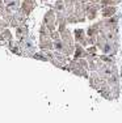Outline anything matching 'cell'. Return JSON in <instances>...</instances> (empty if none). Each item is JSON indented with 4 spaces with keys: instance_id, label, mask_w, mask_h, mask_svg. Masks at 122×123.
I'll return each mask as SVG.
<instances>
[{
    "instance_id": "7a4b0ae2",
    "label": "cell",
    "mask_w": 122,
    "mask_h": 123,
    "mask_svg": "<svg viewBox=\"0 0 122 123\" xmlns=\"http://www.w3.org/2000/svg\"><path fill=\"white\" fill-rule=\"evenodd\" d=\"M118 49H120V41H108L106 39L104 42V45L98 50H101V54H108V55H113L114 56L118 52Z\"/></svg>"
},
{
    "instance_id": "277c9868",
    "label": "cell",
    "mask_w": 122,
    "mask_h": 123,
    "mask_svg": "<svg viewBox=\"0 0 122 123\" xmlns=\"http://www.w3.org/2000/svg\"><path fill=\"white\" fill-rule=\"evenodd\" d=\"M103 5L100 3H93V1H88L87 3V11H85V14H87V20H96L98 16V12L101 11Z\"/></svg>"
},
{
    "instance_id": "5b68a950",
    "label": "cell",
    "mask_w": 122,
    "mask_h": 123,
    "mask_svg": "<svg viewBox=\"0 0 122 123\" xmlns=\"http://www.w3.org/2000/svg\"><path fill=\"white\" fill-rule=\"evenodd\" d=\"M68 58L67 55H64V54H62V52H59V51H55L54 52V55H53V58L50 59V62L54 64L55 67H58V68H64L66 66H67V63H68Z\"/></svg>"
},
{
    "instance_id": "44dd1931",
    "label": "cell",
    "mask_w": 122,
    "mask_h": 123,
    "mask_svg": "<svg viewBox=\"0 0 122 123\" xmlns=\"http://www.w3.org/2000/svg\"><path fill=\"white\" fill-rule=\"evenodd\" d=\"M50 37H51V39H53V41L60 39V33H59V30H54V31H51Z\"/></svg>"
},
{
    "instance_id": "8fae6325",
    "label": "cell",
    "mask_w": 122,
    "mask_h": 123,
    "mask_svg": "<svg viewBox=\"0 0 122 123\" xmlns=\"http://www.w3.org/2000/svg\"><path fill=\"white\" fill-rule=\"evenodd\" d=\"M117 13V5H103L101 8V17L103 18H108Z\"/></svg>"
},
{
    "instance_id": "ac0fdd59",
    "label": "cell",
    "mask_w": 122,
    "mask_h": 123,
    "mask_svg": "<svg viewBox=\"0 0 122 123\" xmlns=\"http://www.w3.org/2000/svg\"><path fill=\"white\" fill-rule=\"evenodd\" d=\"M98 59H100L101 62H104V63H116L114 60V56L113 55H108V54H101L100 56H98Z\"/></svg>"
},
{
    "instance_id": "ffe728a7",
    "label": "cell",
    "mask_w": 122,
    "mask_h": 123,
    "mask_svg": "<svg viewBox=\"0 0 122 123\" xmlns=\"http://www.w3.org/2000/svg\"><path fill=\"white\" fill-rule=\"evenodd\" d=\"M87 51H88V54H91V55H97L98 47L96 45H89L88 49H87Z\"/></svg>"
},
{
    "instance_id": "e0dca14e",
    "label": "cell",
    "mask_w": 122,
    "mask_h": 123,
    "mask_svg": "<svg viewBox=\"0 0 122 123\" xmlns=\"http://www.w3.org/2000/svg\"><path fill=\"white\" fill-rule=\"evenodd\" d=\"M55 12H66V4H64V0H57L55 4L53 5Z\"/></svg>"
},
{
    "instance_id": "7c38bea8",
    "label": "cell",
    "mask_w": 122,
    "mask_h": 123,
    "mask_svg": "<svg viewBox=\"0 0 122 123\" xmlns=\"http://www.w3.org/2000/svg\"><path fill=\"white\" fill-rule=\"evenodd\" d=\"M34 7H36V0H22L20 9L28 16V14H30V12L34 9Z\"/></svg>"
},
{
    "instance_id": "9c48e42d",
    "label": "cell",
    "mask_w": 122,
    "mask_h": 123,
    "mask_svg": "<svg viewBox=\"0 0 122 123\" xmlns=\"http://www.w3.org/2000/svg\"><path fill=\"white\" fill-rule=\"evenodd\" d=\"M88 80H89V85H91V88L95 89V90H98V88L101 86V84L105 81L100 75L97 74V71H91V75L88 76Z\"/></svg>"
},
{
    "instance_id": "d6986e66",
    "label": "cell",
    "mask_w": 122,
    "mask_h": 123,
    "mask_svg": "<svg viewBox=\"0 0 122 123\" xmlns=\"http://www.w3.org/2000/svg\"><path fill=\"white\" fill-rule=\"evenodd\" d=\"M121 0H100L101 5H118Z\"/></svg>"
},
{
    "instance_id": "4fadbf2b",
    "label": "cell",
    "mask_w": 122,
    "mask_h": 123,
    "mask_svg": "<svg viewBox=\"0 0 122 123\" xmlns=\"http://www.w3.org/2000/svg\"><path fill=\"white\" fill-rule=\"evenodd\" d=\"M88 51L84 46H81L80 43H75V51H74V58L75 59H80V58H87Z\"/></svg>"
},
{
    "instance_id": "3957f363",
    "label": "cell",
    "mask_w": 122,
    "mask_h": 123,
    "mask_svg": "<svg viewBox=\"0 0 122 123\" xmlns=\"http://www.w3.org/2000/svg\"><path fill=\"white\" fill-rule=\"evenodd\" d=\"M43 24L49 28L50 31H54L57 30V12L53 9H49L47 12L45 13V17H43Z\"/></svg>"
},
{
    "instance_id": "cb8c5ba5",
    "label": "cell",
    "mask_w": 122,
    "mask_h": 123,
    "mask_svg": "<svg viewBox=\"0 0 122 123\" xmlns=\"http://www.w3.org/2000/svg\"><path fill=\"white\" fill-rule=\"evenodd\" d=\"M42 1H47V0H42Z\"/></svg>"
},
{
    "instance_id": "ba28073f",
    "label": "cell",
    "mask_w": 122,
    "mask_h": 123,
    "mask_svg": "<svg viewBox=\"0 0 122 123\" xmlns=\"http://www.w3.org/2000/svg\"><path fill=\"white\" fill-rule=\"evenodd\" d=\"M74 38H75V42L76 43H80L81 46L87 47L88 46V36H87V31L84 29H75L74 31Z\"/></svg>"
},
{
    "instance_id": "52a82bcc",
    "label": "cell",
    "mask_w": 122,
    "mask_h": 123,
    "mask_svg": "<svg viewBox=\"0 0 122 123\" xmlns=\"http://www.w3.org/2000/svg\"><path fill=\"white\" fill-rule=\"evenodd\" d=\"M101 21V29H118V22H120V16L114 14L108 18H103ZM101 31V30H100Z\"/></svg>"
},
{
    "instance_id": "9a60e30c",
    "label": "cell",
    "mask_w": 122,
    "mask_h": 123,
    "mask_svg": "<svg viewBox=\"0 0 122 123\" xmlns=\"http://www.w3.org/2000/svg\"><path fill=\"white\" fill-rule=\"evenodd\" d=\"M60 39L64 43H67V45H71V46L75 45V38L68 29H66V30H63L62 33H60Z\"/></svg>"
},
{
    "instance_id": "7402d4cb",
    "label": "cell",
    "mask_w": 122,
    "mask_h": 123,
    "mask_svg": "<svg viewBox=\"0 0 122 123\" xmlns=\"http://www.w3.org/2000/svg\"><path fill=\"white\" fill-rule=\"evenodd\" d=\"M74 1H75V5H76V4H87L89 0H74Z\"/></svg>"
},
{
    "instance_id": "603a6c76",
    "label": "cell",
    "mask_w": 122,
    "mask_h": 123,
    "mask_svg": "<svg viewBox=\"0 0 122 123\" xmlns=\"http://www.w3.org/2000/svg\"><path fill=\"white\" fill-rule=\"evenodd\" d=\"M89 1H93V3H100V0H89Z\"/></svg>"
},
{
    "instance_id": "6da1fadb",
    "label": "cell",
    "mask_w": 122,
    "mask_h": 123,
    "mask_svg": "<svg viewBox=\"0 0 122 123\" xmlns=\"http://www.w3.org/2000/svg\"><path fill=\"white\" fill-rule=\"evenodd\" d=\"M64 69L66 71H70V72H72L74 75H76V76H79V77H85V79H88V69L85 68L84 66H81V63L79 62V59H71V60H68V63H67V66L64 67Z\"/></svg>"
},
{
    "instance_id": "2e32d148",
    "label": "cell",
    "mask_w": 122,
    "mask_h": 123,
    "mask_svg": "<svg viewBox=\"0 0 122 123\" xmlns=\"http://www.w3.org/2000/svg\"><path fill=\"white\" fill-rule=\"evenodd\" d=\"M16 36L17 38H25V37H28V28H26V25H20V26H17L16 28Z\"/></svg>"
},
{
    "instance_id": "5bb4252c",
    "label": "cell",
    "mask_w": 122,
    "mask_h": 123,
    "mask_svg": "<svg viewBox=\"0 0 122 123\" xmlns=\"http://www.w3.org/2000/svg\"><path fill=\"white\" fill-rule=\"evenodd\" d=\"M100 30H101V21H97L87 29V36L88 37H97L100 34Z\"/></svg>"
},
{
    "instance_id": "8992f818",
    "label": "cell",
    "mask_w": 122,
    "mask_h": 123,
    "mask_svg": "<svg viewBox=\"0 0 122 123\" xmlns=\"http://www.w3.org/2000/svg\"><path fill=\"white\" fill-rule=\"evenodd\" d=\"M106 81H108V84L110 85V88H112V92H113V97L118 98V96H120V76H118V74H113L110 75L108 79H106Z\"/></svg>"
},
{
    "instance_id": "30bf717a",
    "label": "cell",
    "mask_w": 122,
    "mask_h": 123,
    "mask_svg": "<svg viewBox=\"0 0 122 123\" xmlns=\"http://www.w3.org/2000/svg\"><path fill=\"white\" fill-rule=\"evenodd\" d=\"M97 92L101 94V97H104L105 99H108V101H113V99H114V97H113V92H112V88H110V85L108 84V81H106V80L101 84V86L98 88Z\"/></svg>"
}]
</instances>
